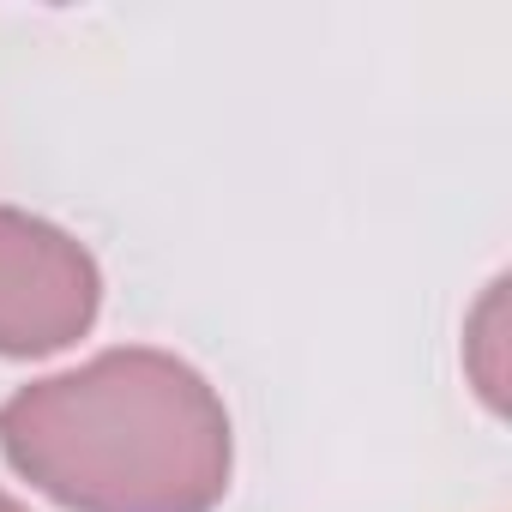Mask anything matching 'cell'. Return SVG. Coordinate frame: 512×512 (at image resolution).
I'll list each match as a JSON object with an SVG mask.
<instances>
[{
	"instance_id": "2",
	"label": "cell",
	"mask_w": 512,
	"mask_h": 512,
	"mask_svg": "<svg viewBox=\"0 0 512 512\" xmlns=\"http://www.w3.org/2000/svg\"><path fill=\"white\" fill-rule=\"evenodd\" d=\"M103 272L91 247L49 217L0 205V356L31 362L97 326Z\"/></svg>"
},
{
	"instance_id": "1",
	"label": "cell",
	"mask_w": 512,
	"mask_h": 512,
	"mask_svg": "<svg viewBox=\"0 0 512 512\" xmlns=\"http://www.w3.org/2000/svg\"><path fill=\"white\" fill-rule=\"evenodd\" d=\"M7 464L67 512H211L229 494V410L169 350H103L0 404Z\"/></svg>"
},
{
	"instance_id": "3",
	"label": "cell",
	"mask_w": 512,
	"mask_h": 512,
	"mask_svg": "<svg viewBox=\"0 0 512 512\" xmlns=\"http://www.w3.org/2000/svg\"><path fill=\"white\" fill-rule=\"evenodd\" d=\"M500 332H506V284H488L482 308L470 314V338H464V362H470V380L482 392L488 410L506 404V368H500Z\"/></svg>"
},
{
	"instance_id": "4",
	"label": "cell",
	"mask_w": 512,
	"mask_h": 512,
	"mask_svg": "<svg viewBox=\"0 0 512 512\" xmlns=\"http://www.w3.org/2000/svg\"><path fill=\"white\" fill-rule=\"evenodd\" d=\"M0 512H25V506H19V500H13V494H0Z\"/></svg>"
}]
</instances>
